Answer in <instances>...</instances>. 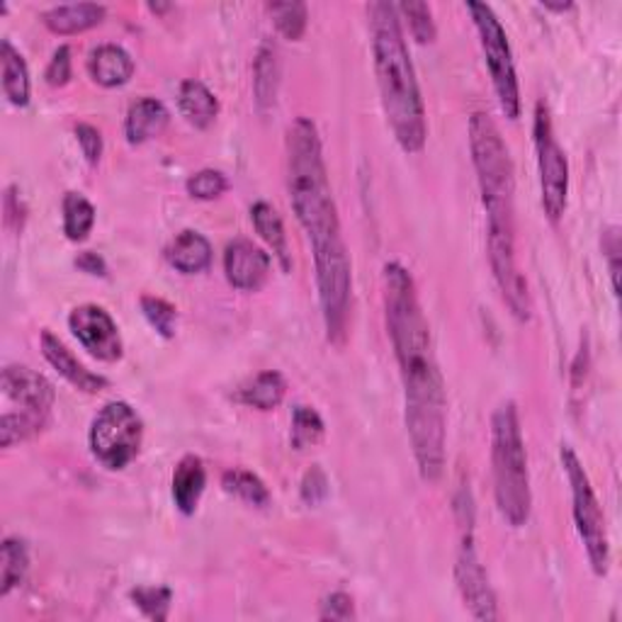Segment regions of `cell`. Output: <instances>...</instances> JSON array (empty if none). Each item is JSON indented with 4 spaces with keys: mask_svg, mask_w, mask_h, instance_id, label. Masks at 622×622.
Masks as SVG:
<instances>
[{
    "mask_svg": "<svg viewBox=\"0 0 622 622\" xmlns=\"http://www.w3.org/2000/svg\"><path fill=\"white\" fill-rule=\"evenodd\" d=\"M384 321L404 384V421L423 481H438L445 469L447 394L435 357L428 319L414 276L400 260L382 270Z\"/></svg>",
    "mask_w": 622,
    "mask_h": 622,
    "instance_id": "cell-1",
    "label": "cell"
},
{
    "mask_svg": "<svg viewBox=\"0 0 622 622\" xmlns=\"http://www.w3.org/2000/svg\"><path fill=\"white\" fill-rule=\"evenodd\" d=\"M288 190L297 221L302 224L314 251L326 339L333 345H343L351 317L353 270L323 160L321 136L309 117H297L288 129Z\"/></svg>",
    "mask_w": 622,
    "mask_h": 622,
    "instance_id": "cell-2",
    "label": "cell"
},
{
    "mask_svg": "<svg viewBox=\"0 0 622 622\" xmlns=\"http://www.w3.org/2000/svg\"><path fill=\"white\" fill-rule=\"evenodd\" d=\"M469 152L477 170L481 205L487 211V251L494 280L504 302L518 321H530L528 282L520 276L516 258V178L511 152L501 136L499 124L489 112L469 117Z\"/></svg>",
    "mask_w": 622,
    "mask_h": 622,
    "instance_id": "cell-3",
    "label": "cell"
},
{
    "mask_svg": "<svg viewBox=\"0 0 622 622\" xmlns=\"http://www.w3.org/2000/svg\"><path fill=\"white\" fill-rule=\"evenodd\" d=\"M367 20L384 117L402 152L418 154L426 146L428 124L414 61L404 40L402 15L394 3L375 0L367 6Z\"/></svg>",
    "mask_w": 622,
    "mask_h": 622,
    "instance_id": "cell-4",
    "label": "cell"
},
{
    "mask_svg": "<svg viewBox=\"0 0 622 622\" xmlns=\"http://www.w3.org/2000/svg\"><path fill=\"white\" fill-rule=\"evenodd\" d=\"M491 471L499 514L511 528H522L530 518L532 494L516 402L499 404L491 416Z\"/></svg>",
    "mask_w": 622,
    "mask_h": 622,
    "instance_id": "cell-5",
    "label": "cell"
},
{
    "mask_svg": "<svg viewBox=\"0 0 622 622\" xmlns=\"http://www.w3.org/2000/svg\"><path fill=\"white\" fill-rule=\"evenodd\" d=\"M559 459H562L564 475L571 489V516L577 522V532L587 547L591 569L599 577H605L611 569V540H608V528H605V516L595 496L591 479L583 469L579 455L574 453L571 445H562L559 450Z\"/></svg>",
    "mask_w": 622,
    "mask_h": 622,
    "instance_id": "cell-6",
    "label": "cell"
},
{
    "mask_svg": "<svg viewBox=\"0 0 622 622\" xmlns=\"http://www.w3.org/2000/svg\"><path fill=\"white\" fill-rule=\"evenodd\" d=\"M467 10H469L471 20H475V28L479 32L484 61H487L489 76L494 83V93H496V97H499L501 112L506 115V120H518L520 117V85H518L514 52H511V44H508L504 24L499 18H496L494 8L487 3L469 0Z\"/></svg>",
    "mask_w": 622,
    "mask_h": 622,
    "instance_id": "cell-7",
    "label": "cell"
},
{
    "mask_svg": "<svg viewBox=\"0 0 622 622\" xmlns=\"http://www.w3.org/2000/svg\"><path fill=\"white\" fill-rule=\"evenodd\" d=\"M144 443V421L127 402L105 404L91 423L93 457L110 471L129 467Z\"/></svg>",
    "mask_w": 622,
    "mask_h": 622,
    "instance_id": "cell-8",
    "label": "cell"
},
{
    "mask_svg": "<svg viewBox=\"0 0 622 622\" xmlns=\"http://www.w3.org/2000/svg\"><path fill=\"white\" fill-rule=\"evenodd\" d=\"M532 142L535 154H538L542 209L547 219L557 224L564 217L569 200V160L564 148L557 142L550 107H547L545 101H538V105H535Z\"/></svg>",
    "mask_w": 622,
    "mask_h": 622,
    "instance_id": "cell-9",
    "label": "cell"
},
{
    "mask_svg": "<svg viewBox=\"0 0 622 622\" xmlns=\"http://www.w3.org/2000/svg\"><path fill=\"white\" fill-rule=\"evenodd\" d=\"M471 526H475V518H471L469 511L467 518L463 520V540H459V550H457L455 581L471 618L491 622V620H499V605H496V593L489 583L487 569H484L479 559L475 528Z\"/></svg>",
    "mask_w": 622,
    "mask_h": 622,
    "instance_id": "cell-10",
    "label": "cell"
},
{
    "mask_svg": "<svg viewBox=\"0 0 622 622\" xmlns=\"http://www.w3.org/2000/svg\"><path fill=\"white\" fill-rule=\"evenodd\" d=\"M69 329L93 357L117 363L124 353L115 319L101 304H81L69 314Z\"/></svg>",
    "mask_w": 622,
    "mask_h": 622,
    "instance_id": "cell-11",
    "label": "cell"
},
{
    "mask_svg": "<svg viewBox=\"0 0 622 622\" xmlns=\"http://www.w3.org/2000/svg\"><path fill=\"white\" fill-rule=\"evenodd\" d=\"M0 387L10 402L20 404V412L49 418L56 402V390L40 372L28 365H6Z\"/></svg>",
    "mask_w": 622,
    "mask_h": 622,
    "instance_id": "cell-12",
    "label": "cell"
},
{
    "mask_svg": "<svg viewBox=\"0 0 622 622\" xmlns=\"http://www.w3.org/2000/svg\"><path fill=\"white\" fill-rule=\"evenodd\" d=\"M272 258L248 239H234L224 248V276L234 290L256 292L270 276Z\"/></svg>",
    "mask_w": 622,
    "mask_h": 622,
    "instance_id": "cell-13",
    "label": "cell"
},
{
    "mask_svg": "<svg viewBox=\"0 0 622 622\" xmlns=\"http://www.w3.org/2000/svg\"><path fill=\"white\" fill-rule=\"evenodd\" d=\"M42 355L46 357V363L52 365L61 377H64L71 387H76L79 392L85 394H97L107 387V380L103 375H95L89 367H85L81 360L73 355L64 341H59L52 331H42Z\"/></svg>",
    "mask_w": 622,
    "mask_h": 622,
    "instance_id": "cell-14",
    "label": "cell"
},
{
    "mask_svg": "<svg viewBox=\"0 0 622 622\" xmlns=\"http://www.w3.org/2000/svg\"><path fill=\"white\" fill-rule=\"evenodd\" d=\"M170 122L168 107L156 101V97H139L127 110V120H124V136L132 146H139L156 139L164 134Z\"/></svg>",
    "mask_w": 622,
    "mask_h": 622,
    "instance_id": "cell-15",
    "label": "cell"
},
{
    "mask_svg": "<svg viewBox=\"0 0 622 622\" xmlns=\"http://www.w3.org/2000/svg\"><path fill=\"white\" fill-rule=\"evenodd\" d=\"M207 487V469L205 463L197 455H185L176 471H173L170 494L173 504H176L183 516H193L200 506V499Z\"/></svg>",
    "mask_w": 622,
    "mask_h": 622,
    "instance_id": "cell-16",
    "label": "cell"
},
{
    "mask_svg": "<svg viewBox=\"0 0 622 622\" xmlns=\"http://www.w3.org/2000/svg\"><path fill=\"white\" fill-rule=\"evenodd\" d=\"M89 73L103 89H120L134 76V59L120 44H101L89 56Z\"/></svg>",
    "mask_w": 622,
    "mask_h": 622,
    "instance_id": "cell-17",
    "label": "cell"
},
{
    "mask_svg": "<svg viewBox=\"0 0 622 622\" xmlns=\"http://www.w3.org/2000/svg\"><path fill=\"white\" fill-rule=\"evenodd\" d=\"M211 258H215V251H211L209 239L195 229L180 231L166 248V260L170 268H176L183 276L205 272L211 266Z\"/></svg>",
    "mask_w": 622,
    "mask_h": 622,
    "instance_id": "cell-18",
    "label": "cell"
},
{
    "mask_svg": "<svg viewBox=\"0 0 622 622\" xmlns=\"http://www.w3.org/2000/svg\"><path fill=\"white\" fill-rule=\"evenodd\" d=\"M107 15V8L101 3H66L54 6L42 12V22L54 34H81L97 28Z\"/></svg>",
    "mask_w": 622,
    "mask_h": 622,
    "instance_id": "cell-19",
    "label": "cell"
},
{
    "mask_svg": "<svg viewBox=\"0 0 622 622\" xmlns=\"http://www.w3.org/2000/svg\"><path fill=\"white\" fill-rule=\"evenodd\" d=\"M180 115L188 120L195 129H207L219 115V101L203 81L185 79L178 89Z\"/></svg>",
    "mask_w": 622,
    "mask_h": 622,
    "instance_id": "cell-20",
    "label": "cell"
},
{
    "mask_svg": "<svg viewBox=\"0 0 622 622\" xmlns=\"http://www.w3.org/2000/svg\"><path fill=\"white\" fill-rule=\"evenodd\" d=\"M278 85H280V61L276 44L263 42L256 54L253 66V91H256V107L260 115L276 107L278 101Z\"/></svg>",
    "mask_w": 622,
    "mask_h": 622,
    "instance_id": "cell-21",
    "label": "cell"
},
{
    "mask_svg": "<svg viewBox=\"0 0 622 622\" xmlns=\"http://www.w3.org/2000/svg\"><path fill=\"white\" fill-rule=\"evenodd\" d=\"M251 221L258 231L260 239L268 243V248L276 253L278 263L284 272L292 270V258H290V246H288V234H284V224L280 211L270 203L260 200L251 207Z\"/></svg>",
    "mask_w": 622,
    "mask_h": 622,
    "instance_id": "cell-22",
    "label": "cell"
},
{
    "mask_svg": "<svg viewBox=\"0 0 622 622\" xmlns=\"http://www.w3.org/2000/svg\"><path fill=\"white\" fill-rule=\"evenodd\" d=\"M0 66H3V93L15 107H28L32 95L28 61L12 46L10 40L0 42Z\"/></svg>",
    "mask_w": 622,
    "mask_h": 622,
    "instance_id": "cell-23",
    "label": "cell"
},
{
    "mask_svg": "<svg viewBox=\"0 0 622 622\" xmlns=\"http://www.w3.org/2000/svg\"><path fill=\"white\" fill-rule=\"evenodd\" d=\"M284 394H288V382H284V377L278 370H266L251 382H246L239 394H236V400L246 406L258 408V412H272V408L282 404Z\"/></svg>",
    "mask_w": 622,
    "mask_h": 622,
    "instance_id": "cell-24",
    "label": "cell"
},
{
    "mask_svg": "<svg viewBox=\"0 0 622 622\" xmlns=\"http://www.w3.org/2000/svg\"><path fill=\"white\" fill-rule=\"evenodd\" d=\"M30 569V552L28 545L20 538H6L0 545V595H6L18 589L28 577Z\"/></svg>",
    "mask_w": 622,
    "mask_h": 622,
    "instance_id": "cell-25",
    "label": "cell"
},
{
    "mask_svg": "<svg viewBox=\"0 0 622 622\" xmlns=\"http://www.w3.org/2000/svg\"><path fill=\"white\" fill-rule=\"evenodd\" d=\"M61 211H64L66 239L73 243L89 239V234L95 227V207L89 197H83L81 193H66L64 203H61Z\"/></svg>",
    "mask_w": 622,
    "mask_h": 622,
    "instance_id": "cell-26",
    "label": "cell"
},
{
    "mask_svg": "<svg viewBox=\"0 0 622 622\" xmlns=\"http://www.w3.org/2000/svg\"><path fill=\"white\" fill-rule=\"evenodd\" d=\"M221 487L224 491L236 496V499L248 506L266 508L270 504V491L266 487V481L248 469H239V467L227 469L221 475Z\"/></svg>",
    "mask_w": 622,
    "mask_h": 622,
    "instance_id": "cell-27",
    "label": "cell"
},
{
    "mask_svg": "<svg viewBox=\"0 0 622 622\" xmlns=\"http://www.w3.org/2000/svg\"><path fill=\"white\" fill-rule=\"evenodd\" d=\"M323 433H326V426H323V418L319 416L317 408L304 406V404L294 406L292 433H290V443L294 450H307V447L319 445Z\"/></svg>",
    "mask_w": 622,
    "mask_h": 622,
    "instance_id": "cell-28",
    "label": "cell"
},
{
    "mask_svg": "<svg viewBox=\"0 0 622 622\" xmlns=\"http://www.w3.org/2000/svg\"><path fill=\"white\" fill-rule=\"evenodd\" d=\"M46 423L49 418L28 412L6 414L3 421H0V443H3V447H12L22 440H30L37 433L46 428Z\"/></svg>",
    "mask_w": 622,
    "mask_h": 622,
    "instance_id": "cell-29",
    "label": "cell"
},
{
    "mask_svg": "<svg viewBox=\"0 0 622 622\" xmlns=\"http://www.w3.org/2000/svg\"><path fill=\"white\" fill-rule=\"evenodd\" d=\"M268 12L282 37H288L292 42L302 40L309 22V12L304 3H270Z\"/></svg>",
    "mask_w": 622,
    "mask_h": 622,
    "instance_id": "cell-30",
    "label": "cell"
},
{
    "mask_svg": "<svg viewBox=\"0 0 622 622\" xmlns=\"http://www.w3.org/2000/svg\"><path fill=\"white\" fill-rule=\"evenodd\" d=\"M129 599L148 620H168L173 601V591L168 587H136L129 591Z\"/></svg>",
    "mask_w": 622,
    "mask_h": 622,
    "instance_id": "cell-31",
    "label": "cell"
},
{
    "mask_svg": "<svg viewBox=\"0 0 622 622\" xmlns=\"http://www.w3.org/2000/svg\"><path fill=\"white\" fill-rule=\"evenodd\" d=\"M139 307L144 311L146 321L158 331V335L164 339H173L178 329V309L173 307L170 302H166L164 297H154V294H144L139 300Z\"/></svg>",
    "mask_w": 622,
    "mask_h": 622,
    "instance_id": "cell-32",
    "label": "cell"
},
{
    "mask_svg": "<svg viewBox=\"0 0 622 622\" xmlns=\"http://www.w3.org/2000/svg\"><path fill=\"white\" fill-rule=\"evenodd\" d=\"M400 15L408 20V30L418 44H431L435 40V22H433V10L428 3H421V0H408V3L396 6Z\"/></svg>",
    "mask_w": 622,
    "mask_h": 622,
    "instance_id": "cell-33",
    "label": "cell"
},
{
    "mask_svg": "<svg viewBox=\"0 0 622 622\" xmlns=\"http://www.w3.org/2000/svg\"><path fill=\"white\" fill-rule=\"evenodd\" d=\"M227 188H229L227 176L215 168L197 170L188 178V183H185V190H188V195L195 197V200H205V203L217 200V197L227 193Z\"/></svg>",
    "mask_w": 622,
    "mask_h": 622,
    "instance_id": "cell-34",
    "label": "cell"
},
{
    "mask_svg": "<svg viewBox=\"0 0 622 622\" xmlns=\"http://www.w3.org/2000/svg\"><path fill=\"white\" fill-rule=\"evenodd\" d=\"M300 496L307 506H319L326 501L329 496V477L319 465H311L304 477H302V487H300Z\"/></svg>",
    "mask_w": 622,
    "mask_h": 622,
    "instance_id": "cell-35",
    "label": "cell"
},
{
    "mask_svg": "<svg viewBox=\"0 0 622 622\" xmlns=\"http://www.w3.org/2000/svg\"><path fill=\"white\" fill-rule=\"evenodd\" d=\"M355 618V601L353 595L345 591H335L321 601L319 620H333V622H345Z\"/></svg>",
    "mask_w": 622,
    "mask_h": 622,
    "instance_id": "cell-36",
    "label": "cell"
},
{
    "mask_svg": "<svg viewBox=\"0 0 622 622\" xmlns=\"http://www.w3.org/2000/svg\"><path fill=\"white\" fill-rule=\"evenodd\" d=\"M76 142L81 146L85 160H89V166L101 164L103 148H105L101 129L93 127V124H89V122H81V124H76Z\"/></svg>",
    "mask_w": 622,
    "mask_h": 622,
    "instance_id": "cell-37",
    "label": "cell"
},
{
    "mask_svg": "<svg viewBox=\"0 0 622 622\" xmlns=\"http://www.w3.org/2000/svg\"><path fill=\"white\" fill-rule=\"evenodd\" d=\"M71 46L69 44H61L56 52L52 54L44 71V79L46 83L52 85V89H61V85H66L71 81Z\"/></svg>",
    "mask_w": 622,
    "mask_h": 622,
    "instance_id": "cell-38",
    "label": "cell"
},
{
    "mask_svg": "<svg viewBox=\"0 0 622 622\" xmlns=\"http://www.w3.org/2000/svg\"><path fill=\"white\" fill-rule=\"evenodd\" d=\"M603 256L608 258V266H611V282H613V292L618 294L620 290V229L611 227L603 234Z\"/></svg>",
    "mask_w": 622,
    "mask_h": 622,
    "instance_id": "cell-39",
    "label": "cell"
},
{
    "mask_svg": "<svg viewBox=\"0 0 622 622\" xmlns=\"http://www.w3.org/2000/svg\"><path fill=\"white\" fill-rule=\"evenodd\" d=\"M3 207H6V224H8V227L22 231V227H24V217H28V209H24V205H22V200H20V193H18L15 185H10V188L6 190Z\"/></svg>",
    "mask_w": 622,
    "mask_h": 622,
    "instance_id": "cell-40",
    "label": "cell"
},
{
    "mask_svg": "<svg viewBox=\"0 0 622 622\" xmlns=\"http://www.w3.org/2000/svg\"><path fill=\"white\" fill-rule=\"evenodd\" d=\"M76 268L83 270V272H89V276H95V278L107 276V263L103 260V256H97L95 251H83L76 258Z\"/></svg>",
    "mask_w": 622,
    "mask_h": 622,
    "instance_id": "cell-41",
    "label": "cell"
},
{
    "mask_svg": "<svg viewBox=\"0 0 622 622\" xmlns=\"http://www.w3.org/2000/svg\"><path fill=\"white\" fill-rule=\"evenodd\" d=\"M542 8H547V10H557V12H564V10H571L574 6H571V3H564V6H562V3H542Z\"/></svg>",
    "mask_w": 622,
    "mask_h": 622,
    "instance_id": "cell-42",
    "label": "cell"
}]
</instances>
